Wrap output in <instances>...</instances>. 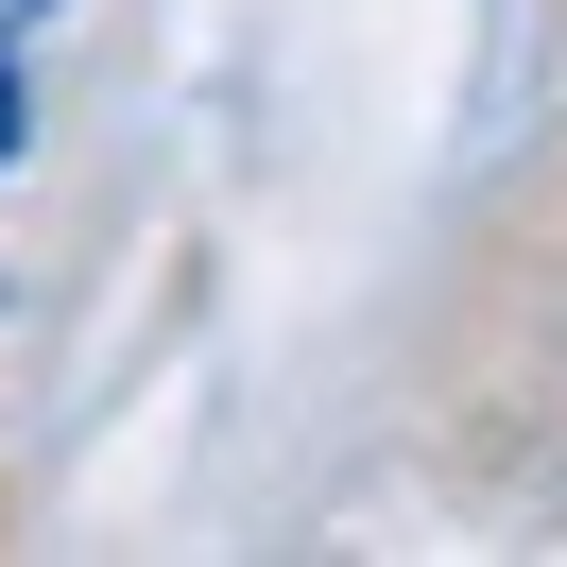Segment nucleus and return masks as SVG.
<instances>
[{
	"label": "nucleus",
	"instance_id": "obj_1",
	"mask_svg": "<svg viewBox=\"0 0 567 567\" xmlns=\"http://www.w3.org/2000/svg\"><path fill=\"white\" fill-rule=\"evenodd\" d=\"M0 155H18V52H0Z\"/></svg>",
	"mask_w": 567,
	"mask_h": 567
},
{
	"label": "nucleus",
	"instance_id": "obj_2",
	"mask_svg": "<svg viewBox=\"0 0 567 567\" xmlns=\"http://www.w3.org/2000/svg\"><path fill=\"white\" fill-rule=\"evenodd\" d=\"M18 18H52V0H0V35H18Z\"/></svg>",
	"mask_w": 567,
	"mask_h": 567
}]
</instances>
